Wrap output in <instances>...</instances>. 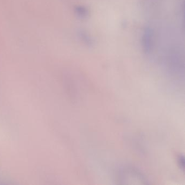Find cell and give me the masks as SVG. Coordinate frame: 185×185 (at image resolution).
<instances>
[{
	"instance_id": "cell-1",
	"label": "cell",
	"mask_w": 185,
	"mask_h": 185,
	"mask_svg": "<svg viewBox=\"0 0 185 185\" xmlns=\"http://www.w3.org/2000/svg\"><path fill=\"white\" fill-rule=\"evenodd\" d=\"M118 177L121 184H147V180L142 173L132 168L123 169Z\"/></svg>"
},
{
	"instance_id": "cell-2",
	"label": "cell",
	"mask_w": 185,
	"mask_h": 185,
	"mask_svg": "<svg viewBox=\"0 0 185 185\" xmlns=\"http://www.w3.org/2000/svg\"><path fill=\"white\" fill-rule=\"evenodd\" d=\"M179 159V164L180 165L181 167L183 168L184 167V159H183V157H181L180 156V158Z\"/></svg>"
}]
</instances>
